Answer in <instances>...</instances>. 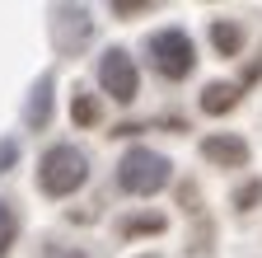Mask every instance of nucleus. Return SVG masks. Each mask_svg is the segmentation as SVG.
<instances>
[{
  "label": "nucleus",
  "mask_w": 262,
  "mask_h": 258,
  "mask_svg": "<svg viewBox=\"0 0 262 258\" xmlns=\"http://www.w3.org/2000/svg\"><path fill=\"white\" fill-rule=\"evenodd\" d=\"M257 202H262V178H248V183L234 192V207H239V211H253Z\"/></svg>",
  "instance_id": "f8f14e48"
},
{
  "label": "nucleus",
  "mask_w": 262,
  "mask_h": 258,
  "mask_svg": "<svg viewBox=\"0 0 262 258\" xmlns=\"http://www.w3.org/2000/svg\"><path fill=\"white\" fill-rule=\"evenodd\" d=\"M14 160H19V146H14V141H0V174H5Z\"/></svg>",
  "instance_id": "2eb2a0df"
},
{
  "label": "nucleus",
  "mask_w": 262,
  "mask_h": 258,
  "mask_svg": "<svg viewBox=\"0 0 262 258\" xmlns=\"http://www.w3.org/2000/svg\"><path fill=\"white\" fill-rule=\"evenodd\" d=\"M234 104H239V85H225V80H211V85L202 89V113H211V117L229 113Z\"/></svg>",
  "instance_id": "1a4fd4ad"
},
{
  "label": "nucleus",
  "mask_w": 262,
  "mask_h": 258,
  "mask_svg": "<svg viewBox=\"0 0 262 258\" xmlns=\"http://www.w3.org/2000/svg\"><path fill=\"white\" fill-rule=\"evenodd\" d=\"M71 117H75L80 127H98V117H103V104H98L94 94L75 89V99H71Z\"/></svg>",
  "instance_id": "9d476101"
},
{
  "label": "nucleus",
  "mask_w": 262,
  "mask_h": 258,
  "mask_svg": "<svg viewBox=\"0 0 262 258\" xmlns=\"http://www.w3.org/2000/svg\"><path fill=\"white\" fill-rule=\"evenodd\" d=\"M141 258H159V253H141Z\"/></svg>",
  "instance_id": "f3484780"
},
{
  "label": "nucleus",
  "mask_w": 262,
  "mask_h": 258,
  "mask_svg": "<svg viewBox=\"0 0 262 258\" xmlns=\"http://www.w3.org/2000/svg\"><path fill=\"white\" fill-rule=\"evenodd\" d=\"M24 122L33 127V132H42V127L52 122V75H42L38 85H33V94H28V108H24Z\"/></svg>",
  "instance_id": "0eeeda50"
},
{
  "label": "nucleus",
  "mask_w": 262,
  "mask_h": 258,
  "mask_svg": "<svg viewBox=\"0 0 262 258\" xmlns=\"http://www.w3.org/2000/svg\"><path fill=\"white\" fill-rule=\"evenodd\" d=\"M169 178H173L169 155H159V150H150V146H131V150L117 160V188L131 192V197H150V192H159Z\"/></svg>",
  "instance_id": "f03ea898"
},
{
  "label": "nucleus",
  "mask_w": 262,
  "mask_h": 258,
  "mask_svg": "<svg viewBox=\"0 0 262 258\" xmlns=\"http://www.w3.org/2000/svg\"><path fill=\"white\" fill-rule=\"evenodd\" d=\"M89 33H94L89 10H56V19H52V38H56L61 52H71V47L89 43Z\"/></svg>",
  "instance_id": "423d86ee"
},
{
  "label": "nucleus",
  "mask_w": 262,
  "mask_h": 258,
  "mask_svg": "<svg viewBox=\"0 0 262 258\" xmlns=\"http://www.w3.org/2000/svg\"><path fill=\"white\" fill-rule=\"evenodd\" d=\"M89 178V155L71 141L61 146H47L42 160H38V192L42 197H71L75 188H84Z\"/></svg>",
  "instance_id": "f257e3e1"
},
{
  "label": "nucleus",
  "mask_w": 262,
  "mask_h": 258,
  "mask_svg": "<svg viewBox=\"0 0 262 258\" xmlns=\"http://www.w3.org/2000/svg\"><path fill=\"white\" fill-rule=\"evenodd\" d=\"M47 258H89V253H80V249H52Z\"/></svg>",
  "instance_id": "dca6fc26"
},
{
  "label": "nucleus",
  "mask_w": 262,
  "mask_h": 258,
  "mask_svg": "<svg viewBox=\"0 0 262 258\" xmlns=\"http://www.w3.org/2000/svg\"><path fill=\"white\" fill-rule=\"evenodd\" d=\"M10 235H14V211H10V202H0V258L10 253Z\"/></svg>",
  "instance_id": "ddd939ff"
},
{
  "label": "nucleus",
  "mask_w": 262,
  "mask_h": 258,
  "mask_svg": "<svg viewBox=\"0 0 262 258\" xmlns=\"http://www.w3.org/2000/svg\"><path fill=\"white\" fill-rule=\"evenodd\" d=\"M211 47L220 56H239L244 52V28L234 19H211Z\"/></svg>",
  "instance_id": "6e6552de"
},
{
  "label": "nucleus",
  "mask_w": 262,
  "mask_h": 258,
  "mask_svg": "<svg viewBox=\"0 0 262 258\" xmlns=\"http://www.w3.org/2000/svg\"><path fill=\"white\" fill-rule=\"evenodd\" d=\"M164 225H169V221H164L159 211H150V216H126L117 230H122V235H159Z\"/></svg>",
  "instance_id": "9b49d317"
},
{
  "label": "nucleus",
  "mask_w": 262,
  "mask_h": 258,
  "mask_svg": "<svg viewBox=\"0 0 262 258\" xmlns=\"http://www.w3.org/2000/svg\"><path fill=\"white\" fill-rule=\"evenodd\" d=\"M98 85H103V94L117 99V104H131L141 94V75H136V61H131L126 47H108L98 56Z\"/></svg>",
  "instance_id": "20e7f679"
},
{
  "label": "nucleus",
  "mask_w": 262,
  "mask_h": 258,
  "mask_svg": "<svg viewBox=\"0 0 262 258\" xmlns=\"http://www.w3.org/2000/svg\"><path fill=\"white\" fill-rule=\"evenodd\" d=\"M145 56L150 66L164 75V80H187L196 71V47L183 28H159V33L145 38Z\"/></svg>",
  "instance_id": "7ed1b4c3"
},
{
  "label": "nucleus",
  "mask_w": 262,
  "mask_h": 258,
  "mask_svg": "<svg viewBox=\"0 0 262 258\" xmlns=\"http://www.w3.org/2000/svg\"><path fill=\"white\" fill-rule=\"evenodd\" d=\"M202 155L211 160V165H220V169H244L248 160H253V150H248V141L244 136H234V132H215V136H206L202 141Z\"/></svg>",
  "instance_id": "39448f33"
},
{
  "label": "nucleus",
  "mask_w": 262,
  "mask_h": 258,
  "mask_svg": "<svg viewBox=\"0 0 262 258\" xmlns=\"http://www.w3.org/2000/svg\"><path fill=\"white\" fill-rule=\"evenodd\" d=\"M150 10V0H117L113 5V14H145Z\"/></svg>",
  "instance_id": "4468645a"
}]
</instances>
